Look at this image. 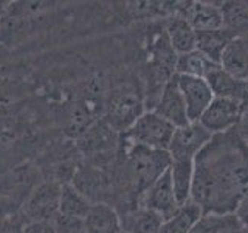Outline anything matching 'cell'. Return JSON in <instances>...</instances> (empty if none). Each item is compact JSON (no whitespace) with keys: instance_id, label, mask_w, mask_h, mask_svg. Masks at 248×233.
I'll return each mask as SVG.
<instances>
[{"instance_id":"cell-1","label":"cell","mask_w":248,"mask_h":233,"mask_svg":"<svg viewBox=\"0 0 248 233\" xmlns=\"http://www.w3.org/2000/svg\"><path fill=\"white\" fill-rule=\"evenodd\" d=\"M248 186V148L236 129L213 135L194 160L191 200L203 215L232 213Z\"/></svg>"},{"instance_id":"cell-2","label":"cell","mask_w":248,"mask_h":233,"mask_svg":"<svg viewBox=\"0 0 248 233\" xmlns=\"http://www.w3.org/2000/svg\"><path fill=\"white\" fill-rule=\"evenodd\" d=\"M146 111L144 85L137 75L120 81L106 93L101 118L110 124L116 132L124 134Z\"/></svg>"},{"instance_id":"cell-3","label":"cell","mask_w":248,"mask_h":233,"mask_svg":"<svg viewBox=\"0 0 248 233\" xmlns=\"http://www.w3.org/2000/svg\"><path fill=\"white\" fill-rule=\"evenodd\" d=\"M121 145V134L103 118L96 120L78 137V150L87 163L110 169L118 157Z\"/></svg>"},{"instance_id":"cell-4","label":"cell","mask_w":248,"mask_h":233,"mask_svg":"<svg viewBox=\"0 0 248 233\" xmlns=\"http://www.w3.org/2000/svg\"><path fill=\"white\" fill-rule=\"evenodd\" d=\"M174 131L175 128L172 124L161 118L157 112L146 111L124 134H121V137L129 143L141 145L151 150L168 151Z\"/></svg>"},{"instance_id":"cell-5","label":"cell","mask_w":248,"mask_h":233,"mask_svg":"<svg viewBox=\"0 0 248 233\" xmlns=\"http://www.w3.org/2000/svg\"><path fill=\"white\" fill-rule=\"evenodd\" d=\"M72 183L75 188L82 193L92 204H110L113 202V182L110 173L104 168L92 165V163H81L76 165Z\"/></svg>"},{"instance_id":"cell-6","label":"cell","mask_w":248,"mask_h":233,"mask_svg":"<svg viewBox=\"0 0 248 233\" xmlns=\"http://www.w3.org/2000/svg\"><path fill=\"white\" fill-rule=\"evenodd\" d=\"M59 181H46L39 183L30 193L28 199L23 204L22 216L27 222H51L59 212L61 199Z\"/></svg>"},{"instance_id":"cell-7","label":"cell","mask_w":248,"mask_h":233,"mask_svg":"<svg viewBox=\"0 0 248 233\" xmlns=\"http://www.w3.org/2000/svg\"><path fill=\"white\" fill-rule=\"evenodd\" d=\"M245 104L247 103L239 100L214 97L199 123L213 135L225 134L237 128Z\"/></svg>"},{"instance_id":"cell-8","label":"cell","mask_w":248,"mask_h":233,"mask_svg":"<svg viewBox=\"0 0 248 233\" xmlns=\"http://www.w3.org/2000/svg\"><path fill=\"white\" fill-rule=\"evenodd\" d=\"M211 138L213 134L208 132L199 121L188 123L182 128H175L172 140H170L168 148L170 160L194 162Z\"/></svg>"},{"instance_id":"cell-9","label":"cell","mask_w":248,"mask_h":233,"mask_svg":"<svg viewBox=\"0 0 248 233\" xmlns=\"http://www.w3.org/2000/svg\"><path fill=\"white\" fill-rule=\"evenodd\" d=\"M177 81L185 100L189 121L191 123L199 121L200 116L203 115V112L214 100V93L211 87H209L208 81L205 78L183 76V75H177Z\"/></svg>"},{"instance_id":"cell-10","label":"cell","mask_w":248,"mask_h":233,"mask_svg":"<svg viewBox=\"0 0 248 233\" xmlns=\"http://www.w3.org/2000/svg\"><path fill=\"white\" fill-rule=\"evenodd\" d=\"M140 207H143L149 212L160 216L163 222L172 216L177 208L180 207L178 200L175 198V193L172 188V182H170L169 169L163 174L157 182H155L149 190H147L141 200H140Z\"/></svg>"},{"instance_id":"cell-11","label":"cell","mask_w":248,"mask_h":233,"mask_svg":"<svg viewBox=\"0 0 248 233\" xmlns=\"http://www.w3.org/2000/svg\"><path fill=\"white\" fill-rule=\"evenodd\" d=\"M151 111L157 112L161 118H165L174 128H182L185 124L191 123L188 118V111H186L183 95L180 92V87H178L177 75H174L165 84L157 103Z\"/></svg>"},{"instance_id":"cell-12","label":"cell","mask_w":248,"mask_h":233,"mask_svg":"<svg viewBox=\"0 0 248 233\" xmlns=\"http://www.w3.org/2000/svg\"><path fill=\"white\" fill-rule=\"evenodd\" d=\"M178 14L191 23L196 33L220 30L223 27V13L220 3L214 2H180Z\"/></svg>"},{"instance_id":"cell-13","label":"cell","mask_w":248,"mask_h":233,"mask_svg":"<svg viewBox=\"0 0 248 233\" xmlns=\"http://www.w3.org/2000/svg\"><path fill=\"white\" fill-rule=\"evenodd\" d=\"M163 27H165L168 41L177 53V56L196 50L197 33L182 14L175 13L163 19Z\"/></svg>"},{"instance_id":"cell-14","label":"cell","mask_w":248,"mask_h":233,"mask_svg":"<svg viewBox=\"0 0 248 233\" xmlns=\"http://www.w3.org/2000/svg\"><path fill=\"white\" fill-rule=\"evenodd\" d=\"M205 80L208 81L214 97L220 98H232L248 103V83L237 80L236 76L228 73L222 66H217L211 70Z\"/></svg>"},{"instance_id":"cell-15","label":"cell","mask_w":248,"mask_h":233,"mask_svg":"<svg viewBox=\"0 0 248 233\" xmlns=\"http://www.w3.org/2000/svg\"><path fill=\"white\" fill-rule=\"evenodd\" d=\"M85 233H120L123 230L121 216L110 204H93L84 219Z\"/></svg>"},{"instance_id":"cell-16","label":"cell","mask_w":248,"mask_h":233,"mask_svg":"<svg viewBox=\"0 0 248 233\" xmlns=\"http://www.w3.org/2000/svg\"><path fill=\"white\" fill-rule=\"evenodd\" d=\"M220 66L237 80L248 83V36L232 39L223 53Z\"/></svg>"},{"instance_id":"cell-17","label":"cell","mask_w":248,"mask_h":233,"mask_svg":"<svg viewBox=\"0 0 248 233\" xmlns=\"http://www.w3.org/2000/svg\"><path fill=\"white\" fill-rule=\"evenodd\" d=\"M232 39H234V36H232L227 28L202 31V33H197L196 50H199L202 54H205V56L209 61H213L214 64L220 66L223 53Z\"/></svg>"},{"instance_id":"cell-18","label":"cell","mask_w":248,"mask_h":233,"mask_svg":"<svg viewBox=\"0 0 248 233\" xmlns=\"http://www.w3.org/2000/svg\"><path fill=\"white\" fill-rule=\"evenodd\" d=\"M92 205H93L92 202L85 198L82 193L78 191L70 182L62 183L58 215L65 216V217H72V219L84 221L85 216L89 215Z\"/></svg>"},{"instance_id":"cell-19","label":"cell","mask_w":248,"mask_h":233,"mask_svg":"<svg viewBox=\"0 0 248 233\" xmlns=\"http://www.w3.org/2000/svg\"><path fill=\"white\" fill-rule=\"evenodd\" d=\"M169 176L178 204L191 200L194 182V162L192 160H170Z\"/></svg>"},{"instance_id":"cell-20","label":"cell","mask_w":248,"mask_h":233,"mask_svg":"<svg viewBox=\"0 0 248 233\" xmlns=\"http://www.w3.org/2000/svg\"><path fill=\"white\" fill-rule=\"evenodd\" d=\"M203 216L202 208L196 202H186L177 208V212L163 222L160 233H191L196 224Z\"/></svg>"},{"instance_id":"cell-21","label":"cell","mask_w":248,"mask_h":233,"mask_svg":"<svg viewBox=\"0 0 248 233\" xmlns=\"http://www.w3.org/2000/svg\"><path fill=\"white\" fill-rule=\"evenodd\" d=\"M120 216L123 230L129 233H160L163 225V219L160 216L140 205Z\"/></svg>"},{"instance_id":"cell-22","label":"cell","mask_w":248,"mask_h":233,"mask_svg":"<svg viewBox=\"0 0 248 233\" xmlns=\"http://www.w3.org/2000/svg\"><path fill=\"white\" fill-rule=\"evenodd\" d=\"M191 233H248L232 213L203 215Z\"/></svg>"},{"instance_id":"cell-23","label":"cell","mask_w":248,"mask_h":233,"mask_svg":"<svg viewBox=\"0 0 248 233\" xmlns=\"http://www.w3.org/2000/svg\"><path fill=\"white\" fill-rule=\"evenodd\" d=\"M217 66L219 64H214L213 61H209L205 54H202L199 50H194L186 54H180V56L177 58L175 75L206 78L211 73V70L216 68Z\"/></svg>"},{"instance_id":"cell-24","label":"cell","mask_w":248,"mask_h":233,"mask_svg":"<svg viewBox=\"0 0 248 233\" xmlns=\"http://www.w3.org/2000/svg\"><path fill=\"white\" fill-rule=\"evenodd\" d=\"M220 6L223 27L234 37L248 36V2H225Z\"/></svg>"},{"instance_id":"cell-25","label":"cell","mask_w":248,"mask_h":233,"mask_svg":"<svg viewBox=\"0 0 248 233\" xmlns=\"http://www.w3.org/2000/svg\"><path fill=\"white\" fill-rule=\"evenodd\" d=\"M51 225L56 233H85V225L81 219H72V217H65L56 215L53 217Z\"/></svg>"},{"instance_id":"cell-26","label":"cell","mask_w":248,"mask_h":233,"mask_svg":"<svg viewBox=\"0 0 248 233\" xmlns=\"http://www.w3.org/2000/svg\"><path fill=\"white\" fill-rule=\"evenodd\" d=\"M27 224L28 222L23 216H2L0 217V233H23Z\"/></svg>"},{"instance_id":"cell-27","label":"cell","mask_w":248,"mask_h":233,"mask_svg":"<svg viewBox=\"0 0 248 233\" xmlns=\"http://www.w3.org/2000/svg\"><path fill=\"white\" fill-rule=\"evenodd\" d=\"M232 215L237 217L240 225H242V227L248 232V186L244 190V193L240 194Z\"/></svg>"},{"instance_id":"cell-28","label":"cell","mask_w":248,"mask_h":233,"mask_svg":"<svg viewBox=\"0 0 248 233\" xmlns=\"http://www.w3.org/2000/svg\"><path fill=\"white\" fill-rule=\"evenodd\" d=\"M236 132H237V135L240 137V140H242V142L248 148V103L244 107V112H242L240 121H239L237 128H236Z\"/></svg>"},{"instance_id":"cell-29","label":"cell","mask_w":248,"mask_h":233,"mask_svg":"<svg viewBox=\"0 0 248 233\" xmlns=\"http://www.w3.org/2000/svg\"><path fill=\"white\" fill-rule=\"evenodd\" d=\"M23 233H56L51 222H28Z\"/></svg>"},{"instance_id":"cell-30","label":"cell","mask_w":248,"mask_h":233,"mask_svg":"<svg viewBox=\"0 0 248 233\" xmlns=\"http://www.w3.org/2000/svg\"><path fill=\"white\" fill-rule=\"evenodd\" d=\"M5 58H6V49H5V45L0 42V66H3Z\"/></svg>"},{"instance_id":"cell-31","label":"cell","mask_w":248,"mask_h":233,"mask_svg":"<svg viewBox=\"0 0 248 233\" xmlns=\"http://www.w3.org/2000/svg\"><path fill=\"white\" fill-rule=\"evenodd\" d=\"M5 5H8V3L0 2V23H2V19H3V16H5V13H6V8H8V6H5Z\"/></svg>"},{"instance_id":"cell-32","label":"cell","mask_w":248,"mask_h":233,"mask_svg":"<svg viewBox=\"0 0 248 233\" xmlns=\"http://www.w3.org/2000/svg\"><path fill=\"white\" fill-rule=\"evenodd\" d=\"M120 233H129V232H126V230H121Z\"/></svg>"}]
</instances>
